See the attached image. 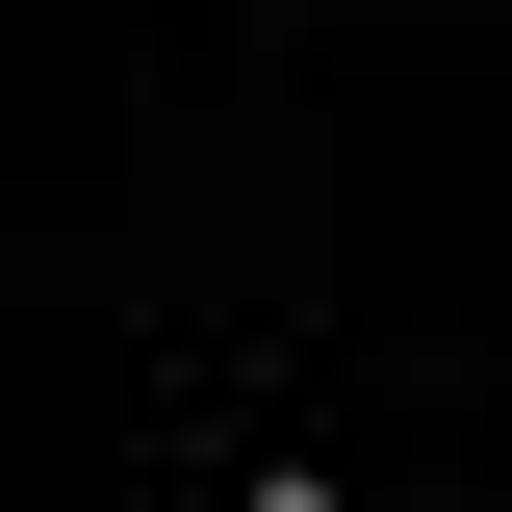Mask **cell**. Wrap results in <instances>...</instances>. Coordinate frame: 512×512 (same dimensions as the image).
<instances>
[{"label": "cell", "instance_id": "cell-1", "mask_svg": "<svg viewBox=\"0 0 512 512\" xmlns=\"http://www.w3.org/2000/svg\"><path fill=\"white\" fill-rule=\"evenodd\" d=\"M231 512H333V487H308V461H256V487H231Z\"/></svg>", "mask_w": 512, "mask_h": 512}]
</instances>
